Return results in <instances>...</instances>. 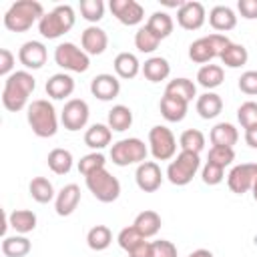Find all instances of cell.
Returning a JSON list of instances; mask_svg holds the SVG:
<instances>
[{"label":"cell","mask_w":257,"mask_h":257,"mask_svg":"<svg viewBox=\"0 0 257 257\" xmlns=\"http://www.w3.org/2000/svg\"><path fill=\"white\" fill-rule=\"evenodd\" d=\"M36 88V78L28 70H16L8 78H4L2 88V104L10 112H18L28 106V96Z\"/></svg>","instance_id":"cell-1"},{"label":"cell","mask_w":257,"mask_h":257,"mask_svg":"<svg viewBox=\"0 0 257 257\" xmlns=\"http://www.w3.org/2000/svg\"><path fill=\"white\" fill-rule=\"evenodd\" d=\"M26 120L32 133L40 139H50L58 131V114L54 104L46 98H36L26 106Z\"/></svg>","instance_id":"cell-2"},{"label":"cell","mask_w":257,"mask_h":257,"mask_svg":"<svg viewBox=\"0 0 257 257\" xmlns=\"http://www.w3.org/2000/svg\"><path fill=\"white\" fill-rule=\"evenodd\" d=\"M44 8L36 0H18L14 2L4 14V26L10 32H26L32 28L34 22H40L44 16Z\"/></svg>","instance_id":"cell-3"},{"label":"cell","mask_w":257,"mask_h":257,"mask_svg":"<svg viewBox=\"0 0 257 257\" xmlns=\"http://www.w3.org/2000/svg\"><path fill=\"white\" fill-rule=\"evenodd\" d=\"M76 22V16H74V10L72 6L68 4H60V6H54L50 12H46L40 22H38V32L42 34V38H48V40H56L60 36H64Z\"/></svg>","instance_id":"cell-4"},{"label":"cell","mask_w":257,"mask_h":257,"mask_svg":"<svg viewBox=\"0 0 257 257\" xmlns=\"http://www.w3.org/2000/svg\"><path fill=\"white\" fill-rule=\"evenodd\" d=\"M147 155H149V147L145 145V141H141L137 137L120 139L110 149V159L116 167L141 165V163L147 161Z\"/></svg>","instance_id":"cell-5"},{"label":"cell","mask_w":257,"mask_h":257,"mask_svg":"<svg viewBox=\"0 0 257 257\" xmlns=\"http://www.w3.org/2000/svg\"><path fill=\"white\" fill-rule=\"evenodd\" d=\"M201 169V159L197 153H189V151H181L167 167V179L177 185V187H185L193 181V177L197 175V171Z\"/></svg>","instance_id":"cell-6"},{"label":"cell","mask_w":257,"mask_h":257,"mask_svg":"<svg viewBox=\"0 0 257 257\" xmlns=\"http://www.w3.org/2000/svg\"><path fill=\"white\" fill-rule=\"evenodd\" d=\"M84 181H86L88 191L100 203H112L120 197V181L106 169H100V171L84 177Z\"/></svg>","instance_id":"cell-7"},{"label":"cell","mask_w":257,"mask_h":257,"mask_svg":"<svg viewBox=\"0 0 257 257\" xmlns=\"http://www.w3.org/2000/svg\"><path fill=\"white\" fill-rule=\"evenodd\" d=\"M54 62L64 72H86L90 66V56L74 42H60L54 48Z\"/></svg>","instance_id":"cell-8"},{"label":"cell","mask_w":257,"mask_h":257,"mask_svg":"<svg viewBox=\"0 0 257 257\" xmlns=\"http://www.w3.org/2000/svg\"><path fill=\"white\" fill-rule=\"evenodd\" d=\"M149 151L155 161H171L177 153V139L171 128L157 124L149 131Z\"/></svg>","instance_id":"cell-9"},{"label":"cell","mask_w":257,"mask_h":257,"mask_svg":"<svg viewBox=\"0 0 257 257\" xmlns=\"http://www.w3.org/2000/svg\"><path fill=\"white\" fill-rule=\"evenodd\" d=\"M90 116V108L86 104V100L82 98H68L64 102V108L60 112V122L64 124L66 131H80L86 126Z\"/></svg>","instance_id":"cell-10"},{"label":"cell","mask_w":257,"mask_h":257,"mask_svg":"<svg viewBox=\"0 0 257 257\" xmlns=\"http://www.w3.org/2000/svg\"><path fill=\"white\" fill-rule=\"evenodd\" d=\"M257 177V165L255 163H241L235 165L229 175H227V187L235 193V195H243L247 191H251L253 181Z\"/></svg>","instance_id":"cell-11"},{"label":"cell","mask_w":257,"mask_h":257,"mask_svg":"<svg viewBox=\"0 0 257 257\" xmlns=\"http://www.w3.org/2000/svg\"><path fill=\"white\" fill-rule=\"evenodd\" d=\"M108 8L112 16L124 26H137L145 20V8L137 0H110Z\"/></svg>","instance_id":"cell-12"},{"label":"cell","mask_w":257,"mask_h":257,"mask_svg":"<svg viewBox=\"0 0 257 257\" xmlns=\"http://www.w3.org/2000/svg\"><path fill=\"white\" fill-rule=\"evenodd\" d=\"M48 50L40 40H28L18 50V60L26 70H38L46 64Z\"/></svg>","instance_id":"cell-13"},{"label":"cell","mask_w":257,"mask_h":257,"mask_svg":"<svg viewBox=\"0 0 257 257\" xmlns=\"http://www.w3.org/2000/svg\"><path fill=\"white\" fill-rule=\"evenodd\" d=\"M207 20L205 6L201 2H183L177 10V22L185 30H199Z\"/></svg>","instance_id":"cell-14"},{"label":"cell","mask_w":257,"mask_h":257,"mask_svg":"<svg viewBox=\"0 0 257 257\" xmlns=\"http://www.w3.org/2000/svg\"><path fill=\"white\" fill-rule=\"evenodd\" d=\"M135 181H137V187L145 193H155L161 183H163V173H161V167L155 163V161H145L137 167V173H135Z\"/></svg>","instance_id":"cell-15"},{"label":"cell","mask_w":257,"mask_h":257,"mask_svg":"<svg viewBox=\"0 0 257 257\" xmlns=\"http://www.w3.org/2000/svg\"><path fill=\"white\" fill-rule=\"evenodd\" d=\"M80 46H82V50L88 56H98V54H102L106 50L108 36H106V32L100 26L92 24V26H88V28L82 30V34H80Z\"/></svg>","instance_id":"cell-16"},{"label":"cell","mask_w":257,"mask_h":257,"mask_svg":"<svg viewBox=\"0 0 257 257\" xmlns=\"http://www.w3.org/2000/svg\"><path fill=\"white\" fill-rule=\"evenodd\" d=\"M90 92H92V96H96L98 100H112V98H116L118 92H120V80H118V76L108 74V72L96 74V76L90 80Z\"/></svg>","instance_id":"cell-17"},{"label":"cell","mask_w":257,"mask_h":257,"mask_svg":"<svg viewBox=\"0 0 257 257\" xmlns=\"http://www.w3.org/2000/svg\"><path fill=\"white\" fill-rule=\"evenodd\" d=\"M80 203V187L74 185V183H68L64 185L58 193H56V199H54V209H56V215L60 217H68L76 211Z\"/></svg>","instance_id":"cell-18"},{"label":"cell","mask_w":257,"mask_h":257,"mask_svg":"<svg viewBox=\"0 0 257 257\" xmlns=\"http://www.w3.org/2000/svg\"><path fill=\"white\" fill-rule=\"evenodd\" d=\"M44 88L52 100H64L74 92V78L68 72H56L46 80Z\"/></svg>","instance_id":"cell-19"},{"label":"cell","mask_w":257,"mask_h":257,"mask_svg":"<svg viewBox=\"0 0 257 257\" xmlns=\"http://www.w3.org/2000/svg\"><path fill=\"white\" fill-rule=\"evenodd\" d=\"M209 24L221 34V32H229L237 26V14L233 8L225 6V4H219V6H213L211 12H209Z\"/></svg>","instance_id":"cell-20"},{"label":"cell","mask_w":257,"mask_h":257,"mask_svg":"<svg viewBox=\"0 0 257 257\" xmlns=\"http://www.w3.org/2000/svg\"><path fill=\"white\" fill-rule=\"evenodd\" d=\"M159 108H161V114H163L165 120H169V122H181L187 116L189 102H185V100H181L177 96L163 94L161 96V102H159Z\"/></svg>","instance_id":"cell-21"},{"label":"cell","mask_w":257,"mask_h":257,"mask_svg":"<svg viewBox=\"0 0 257 257\" xmlns=\"http://www.w3.org/2000/svg\"><path fill=\"white\" fill-rule=\"evenodd\" d=\"M112 66H114L116 76H118V78H124V80L135 78V76L141 72V68H143V64L139 62L137 54H133V52H118V54L114 56Z\"/></svg>","instance_id":"cell-22"},{"label":"cell","mask_w":257,"mask_h":257,"mask_svg":"<svg viewBox=\"0 0 257 257\" xmlns=\"http://www.w3.org/2000/svg\"><path fill=\"white\" fill-rule=\"evenodd\" d=\"M141 72L145 74V78L149 82H161V80H167L169 74H171V64L167 58L163 56H151L145 60Z\"/></svg>","instance_id":"cell-23"},{"label":"cell","mask_w":257,"mask_h":257,"mask_svg":"<svg viewBox=\"0 0 257 257\" xmlns=\"http://www.w3.org/2000/svg\"><path fill=\"white\" fill-rule=\"evenodd\" d=\"M110 139H112V131L108 128V124L102 122L90 124L84 133V145L92 151H102L106 145H110Z\"/></svg>","instance_id":"cell-24"},{"label":"cell","mask_w":257,"mask_h":257,"mask_svg":"<svg viewBox=\"0 0 257 257\" xmlns=\"http://www.w3.org/2000/svg\"><path fill=\"white\" fill-rule=\"evenodd\" d=\"M223 110V98L217 94V92H203L201 96H197V112L201 118L209 120V118H215L219 116Z\"/></svg>","instance_id":"cell-25"},{"label":"cell","mask_w":257,"mask_h":257,"mask_svg":"<svg viewBox=\"0 0 257 257\" xmlns=\"http://www.w3.org/2000/svg\"><path fill=\"white\" fill-rule=\"evenodd\" d=\"M209 141L213 147H231L239 141V133L235 128V124L231 122H217L211 133H209Z\"/></svg>","instance_id":"cell-26"},{"label":"cell","mask_w":257,"mask_h":257,"mask_svg":"<svg viewBox=\"0 0 257 257\" xmlns=\"http://www.w3.org/2000/svg\"><path fill=\"white\" fill-rule=\"evenodd\" d=\"M133 225L139 229V233H141L145 239H149V237H155V235L159 233L163 221H161V215H159L157 211L145 209V211H141V213L135 217V223H133Z\"/></svg>","instance_id":"cell-27"},{"label":"cell","mask_w":257,"mask_h":257,"mask_svg":"<svg viewBox=\"0 0 257 257\" xmlns=\"http://www.w3.org/2000/svg\"><path fill=\"white\" fill-rule=\"evenodd\" d=\"M36 213L30 209H16L8 215V225L18 233V235H26L30 231L36 229Z\"/></svg>","instance_id":"cell-28"},{"label":"cell","mask_w":257,"mask_h":257,"mask_svg":"<svg viewBox=\"0 0 257 257\" xmlns=\"http://www.w3.org/2000/svg\"><path fill=\"white\" fill-rule=\"evenodd\" d=\"M165 94L177 96V98H181V100H185V102H191V100L197 96V86H195V82H193L191 78L181 76V78H173V80L167 82Z\"/></svg>","instance_id":"cell-29"},{"label":"cell","mask_w":257,"mask_h":257,"mask_svg":"<svg viewBox=\"0 0 257 257\" xmlns=\"http://www.w3.org/2000/svg\"><path fill=\"white\" fill-rule=\"evenodd\" d=\"M46 163H48V169H50L54 175H66V173H70L74 159H72V153H70L68 149L56 147V149H52V151L48 153Z\"/></svg>","instance_id":"cell-30"},{"label":"cell","mask_w":257,"mask_h":257,"mask_svg":"<svg viewBox=\"0 0 257 257\" xmlns=\"http://www.w3.org/2000/svg\"><path fill=\"white\" fill-rule=\"evenodd\" d=\"M106 124L114 133H122V131L131 128V124H133V110L128 106H124V104H114L108 110Z\"/></svg>","instance_id":"cell-31"},{"label":"cell","mask_w":257,"mask_h":257,"mask_svg":"<svg viewBox=\"0 0 257 257\" xmlns=\"http://www.w3.org/2000/svg\"><path fill=\"white\" fill-rule=\"evenodd\" d=\"M223 78H225V72H223V66H219V64H203L201 68H199V72H197V82L203 86V88H207V90H213V88H217V86H221L223 84Z\"/></svg>","instance_id":"cell-32"},{"label":"cell","mask_w":257,"mask_h":257,"mask_svg":"<svg viewBox=\"0 0 257 257\" xmlns=\"http://www.w3.org/2000/svg\"><path fill=\"white\" fill-rule=\"evenodd\" d=\"M32 249V243L26 235H10L2 241V253L6 257H26Z\"/></svg>","instance_id":"cell-33"},{"label":"cell","mask_w":257,"mask_h":257,"mask_svg":"<svg viewBox=\"0 0 257 257\" xmlns=\"http://www.w3.org/2000/svg\"><path fill=\"white\" fill-rule=\"evenodd\" d=\"M28 193H30V197H32L36 203H40V205L50 203L52 199H56L54 187H52V183H50L46 177H34V179L30 181V185H28Z\"/></svg>","instance_id":"cell-34"},{"label":"cell","mask_w":257,"mask_h":257,"mask_svg":"<svg viewBox=\"0 0 257 257\" xmlns=\"http://www.w3.org/2000/svg\"><path fill=\"white\" fill-rule=\"evenodd\" d=\"M147 26L161 38V40H165L167 36H171V32H173V28H175V22H173V18H171V14H167V12H161V10H157V12H153L151 16H149V20H147Z\"/></svg>","instance_id":"cell-35"},{"label":"cell","mask_w":257,"mask_h":257,"mask_svg":"<svg viewBox=\"0 0 257 257\" xmlns=\"http://www.w3.org/2000/svg\"><path fill=\"white\" fill-rule=\"evenodd\" d=\"M110 243H112V233L106 225H94L86 233V245L92 251H104V249H108Z\"/></svg>","instance_id":"cell-36"},{"label":"cell","mask_w":257,"mask_h":257,"mask_svg":"<svg viewBox=\"0 0 257 257\" xmlns=\"http://www.w3.org/2000/svg\"><path fill=\"white\" fill-rule=\"evenodd\" d=\"M247 60H249L247 48H245L243 44H235V42H231V44L225 48V52L221 54V62H223L227 68H241L243 64H247Z\"/></svg>","instance_id":"cell-37"},{"label":"cell","mask_w":257,"mask_h":257,"mask_svg":"<svg viewBox=\"0 0 257 257\" xmlns=\"http://www.w3.org/2000/svg\"><path fill=\"white\" fill-rule=\"evenodd\" d=\"M159 44H161V38H159L147 24L137 30V34H135V46H137L139 52L151 54V52H155V50L159 48Z\"/></svg>","instance_id":"cell-38"},{"label":"cell","mask_w":257,"mask_h":257,"mask_svg":"<svg viewBox=\"0 0 257 257\" xmlns=\"http://www.w3.org/2000/svg\"><path fill=\"white\" fill-rule=\"evenodd\" d=\"M179 147H181V151H189V153L199 155L205 149V135L199 128H187L179 137Z\"/></svg>","instance_id":"cell-39"},{"label":"cell","mask_w":257,"mask_h":257,"mask_svg":"<svg viewBox=\"0 0 257 257\" xmlns=\"http://www.w3.org/2000/svg\"><path fill=\"white\" fill-rule=\"evenodd\" d=\"M189 58L193 62H197V64H209L215 58V52L209 46V42H207L205 36L203 38H197L195 42H191V46H189Z\"/></svg>","instance_id":"cell-40"},{"label":"cell","mask_w":257,"mask_h":257,"mask_svg":"<svg viewBox=\"0 0 257 257\" xmlns=\"http://www.w3.org/2000/svg\"><path fill=\"white\" fill-rule=\"evenodd\" d=\"M104 165H106L104 155L100 151H92V153L80 157V161H78V173L82 177H88V175H92V173H96L100 169H106Z\"/></svg>","instance_id":"cell-41"},{"label":"cell","mask_w":257,"mask_h":257,"mask_svg":"<svg viewBox=\"0 0 257 257\" xmlns=\"http://www.w3.org/2000/svg\"><path fill=\"white\" fill-rule=\"evenodd\" d=\"M143 241H145V237L139 233V229H137L135 225H128V227L120 229L118 235H116V243H118V247L124 249L126 253L133 251V249H135L139 243H143Z\"/></svg>","instance_id":"cell-42"},{"label":"cell","mask_w":257,"mask_h":257,"mask_svg":"<svg viewBox=\"0 0 257 257\" xmlns=\"http://www.w3.org/2000/svg\"><path fill=\"white\" fill-rule=\"evenodd\" d=\"M80 14L84 20L96 24L104 16V2L102 0H82L80 2Z\"/></svg>","instance_id":"cell-43"},{"label":"cell","mask_w":257,"mask_h":257,"mask_svg":"<svg viewBox=\"0 0 257 257\" xmlns=\"http://www.w3.org/2000/svg\"><path fill=\"white\" fill-rule=\"evenodd\" d=\"M237 120L243 128L255 126L257 124V102L255 100H247L237 108Z\"/></svg>","instance_id":"cell-44"},{"label":"cell","mask_w":257,"mask_h":257,"mask_svg":"<svg viewBox=\"0 0 257 257\" xmlns=\"http://www.w3.org/2000/svg\"><path fill=\"white\" fill-rule=\"evenodd\" d=\"M209 163H215L219 167H229L233 161H235V151L231 147H211L209 151V157H207Z\"/></svg>","instance_id":"cell-45"},{"label":"cell","mask_w":257,"mask_h":257,"mask_svg":"<svg viewBox=\"0 0 257 257\" xmlns=\"http://www.w3.org/2000/svg\"><path fill=\"white\" fill-rule=\"evenodd\" d=\"M201 179H203L205 185L215 187V185L223 183V179H225V169L219 167V165H215V163H209V161H207L205 167L201 169Z\"/></svg>","instance_id":"cell-46"},{"label":"cell","mask_w":257,"mask_h":257,"mask_svg":"<svg viewBox=\"0 0 257 257\" xmlns=\"http://www.w3.org/2000/svg\"><path fill=\"white\" fill-rule=\"evenodd\" d=\"M239 90L249 94V96H255L257 94V70H245L239 78Z\"/></svg>","instance_id":"cell-47"},{"label":"cell","mask_w":257,"mask_h":257,"mask_svg":"<svg viewBox=\"0 0 257 257\" xmlns=\"http://www.w3.org/2000/svg\"><path fill=\"white\" fill-rule=\"evenodd\" d=\"M205 38H207L209 46L213 48L215 58H221V54L225 52V48L231 44V40H229L225 34H219V32H213V34H209V36H205Z\"/></svg>","instance_id":"cell-48"},{"label":"cell","mask_w":257,"mask_h":257,"mask_svg":"<svg viewBox=\"0 0 257 257\" xmlns=\"http://www.w3.org/2000/svg\"><path fill=\"white\" fill-rule=\"evenodd\" d=\"M153 257H177V247L175 243L167 239L153 241Z\"/></svg>","instance_id":"cell-49"},{"label":"cell","mask_w":257,"mask_h":257,"mask_svg":"<svg viewBox=\"0 0 257 257\" xmlns=\"http://www.w3.org/2000/svg\"><path fill=\"white\" fill-rule=\"evenodd\" d=\"M14 60H16V56H14L8 48H0V74H2L4 78H8V76L12 74Z\"/></svg>","instance_id":"cell-50"},{"label":"cell","mask_w":257,"mask_h":257,"mask_svg":"<svg viewBox=\"0 0 257 257\" xmlns=\"http://www.w3.org/2000/svg\"><path fill=\"white\" fill-rule=\"evenodd\" d=\"M237 10L243 18L247 20H255L257 18V0H239L237 2Z\"/></svg>","instance_id":"cell-51"},{"label":"cell","mask_w":257,"mask_h":257,"mask_svg":"<svg viewBox=\"0 0 257 257\" xmlns=\"http://www.w3.org/2000/svg\"><path fill=\"white\" fill-rule=\"evenodd\" d=\"M128 257H153V243L145 239L133 251H128Z\"/></svg>","instance_id":"cell-52"},{"label":"cell","mask_w":257,"mask_h":257,"mask_svg":"<svg viewBox=\"0 0 257 257\" xmlns=\"http://www.w3.org/2000/svg\"><path fill=\"white\" fill-rule=\"evenodd\" d=\"M245 143H247L251 149H257V124L245 128Z\"/></svg>","instance_id":"cell-53"},{"label":"cell","mask_w":257,"mask_h":257,"mask_svg":"<svg viewBox=\"0 0 257 257\" xmlns=\"http://www.w3.org/2000/svg\"><path fill=\"white\" fill-rule=\"evenodd\" d=\"M187 257H213V253L209 249H195L193 253H189Z\"/></svg>","instance_id":"cell-54"},{"label":"cell","mask_w":257,"mask_h":257,"mask_svg":"<svg viewBox=\"0 0 257 257\" xmlns=\"http://www.w3.org/2000/svg\"><path fill=\"white\" fill-rule=\"evenodd\" d=\"M251 193H253V199L257 201V177H255V181H253V187H251Z\"/></svg>","instance_id":"cell-55"}]
</instances>
